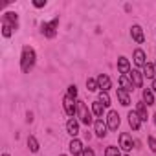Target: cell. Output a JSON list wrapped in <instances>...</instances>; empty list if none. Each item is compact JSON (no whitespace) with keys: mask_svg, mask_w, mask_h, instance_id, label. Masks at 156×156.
I'll return each mask as SVG.
<instances>
[{"mask_svg":"<svg viewBox=\"0 0 156 156\" xmlns=\"http://www.w3.org/2000/svg\"><path fill=\"white\" fill-rule=\"evenodd\" d=\"M130 37L138 42V44H141L143 41H145V35H143V30H141V26H138V24H134L132 28H130Z\"/></svg>","mask_w":156,"mask_h":156,"instance_id":"10","label":"cell"},{"mask_svg":"<svg viewBox=\"0 0 156 156\" xmlns=\"http://www.w3.org/2000/svg\"><path fill=\"white\" fill-rule=\"evenodd\" d=\"M11 33H13V28L9 24H2V35L4 37H11Z\"/></svg>","mask_w":156,"mask_h":156,"instance_id":"27","label":"cell"},{"mask_svg":"<svg viewBox=\"0 0 156 156\" xmlns=\"http://www.w3.org/2000/svg\"><path fill=\"white\" fill-rule=\"evenodd\" d=\"M62 156H64V154H62Z\"/></svg>","mask_w":156,"mask_h":156,"instance_id":"37","label":"cell"},{"mask_svg":"<svg viewBox=\"0 0 156 156\" xmlns=\"http://www.w3.org/2000/svg\"><path fill=\"white\" fill-rule=\"evenodd\" d=\"M125 156H129V154H125Z\"/></svg>","mask_w":156,"mask_h":156,"instance_id":"36","label":"cell"},{"mask_svg":"<svg viewBox=\"0 0 156 156\" xmlns=\"http://www.w3.org/2000/svg\"><path fill=\"white\" fill-rule=\"evenodd\" d=\"M136 114L140 116V119H141V121H147V118H149V114H147V105H145L143 101L136 105Z\"/></svg>","mask_w":156,"mask_h":156,"instance_id":"17","label":"cell"},{"mask_svg":"<svg viewBox=\"0 0 156 156\" xmlns=\"http://www.w3.org/2000/svg\"><path fill=\"white\" fill-rule=\"evenodd\" d=\"M68 96L73 98V99L77 98V87H75V85H70V87H68Z\"/></svg>","mask_w":156,"mask_h":156,"instance_id":"29","label":"cell"},{"mask_svg":"<svg viewBox=\"0 0 156 156\" xmlns=\"http://www.w3.org/2000/svg\"><path fill=\"white\" fill-rule=\"evenodd\" d=\"M2 24H9L13 30H17L19 28V17H17V13H6L4 17H2Z\"/></svg>","mask_w":156,"mask_h":156,"instance_id":"9","label":"cell"},{"mask_svg":"<svg viewBox=\"0 0 156 156\" xmlns=\"http://www.w3.org/2000/svg\"><path fill=\"white\" fill-rule=\"evenodd\" d=\"M152 92H154V94H156V79H154V81H152Z\"/></svg>","mask_w":156,"mask_h":156,"instance_id":"32","label":"cell"},{"mask_svg":"<svg viewBox=\"0 0 156 156\" xmlns=\"http://www.w3.org/2000/svg\"><path fill=\"white\" fill-rule=\"evenodd\" d=\"M134 147V141H132V136L130 134H127V132H123V134H119V149H123L125 152H129L130 149Z\"/></svg>","mask_w":156,"mask_h":156,"instance_id":"6","label":"cell"},{"mask_svg":"<svg viewBox=\"0 0 156 156\" xmlns=\"http://www.w3.org/2000/svg\"><path fill=\"white\" fill-rule=\"evenodd\" d=\"M77 118H79V121L85 123V125L92 123V114H90V110H88L85 101H77Z\"/></svg>","mask_w":156,"mask_h":156,"instance_id":"2","label":"cell"},{"mask_svg":"<svg viewBox=\"0 0 156 156\" xmlns=\"http://www.w3.org/2000/svg\"><path fill=\"white\" fill-rule=\"evenodd\" d=\"M68 147H70V152H72L73 156L83 154V149H85V147H83V143H81L79 140H77V138H73V140L70 141V145H68Z\"/></svg>","mask_w":156,"mask_h":156,"instance_id":"12","label":"cell"},{"mask_svg":"<svg viewBox=\"0 0 156 156\" xmlns=\"http://www.w3.org/2000/svg\"><path fill=\"white\" fill-rule=\"evenodd\" d=\"M81 156H96V152H94L92 149H88V147H85V149H83V154H81Z\"/></svg>","mask_w":156,"mask_h":156,"instance_id":"30","label":"cell"},{"mask_svg":"<svg viewBox=\"0 0 156 156\" xmlns=\"http://www.w3.org/2000/svg\"><path fill=\"white\" fill-rule=\"evenodd\" d=\"M143 103L149 107V105H152L154 103V92H151V90H143Z\"/></svg>","mask_w":156,"mask_h":156,"instance_id":"21","label":"cell"},{"mask_svg":"<svg viewBox=\"0 0 156 156\" xmlns=\"http://www.w3.org/2000/svg\"><path fill=\"white\" fill-rule=\"evenodd\" d=\"M118 99L123 107H129L130 105V98H129V92H125L123 88H118Z\"/></svg>","mask_w":156,"mask_h":156,"instance_id":"18","label":"cell"},{"mask_svg":"<svg viewBox=\"0 0 156 156\" xmlns=\"http://www.w3.org/2000/svg\"><path fill=\"white\" fill-rule=\"evenodd\" d=\"M28 147H30L31 152H37V151H39V141H37L35 136H30V138H28Z\"/></svg>","mask_w":156,"mask_h":156,"instance_id":"23","label":"cell"},{"mask_svg":"<svg viewBox=\"0 0 156 156\" xmlns=\"http://www.w3.org/2000/svg\"><path fill=\"white\" fill-rule=\"evenodd\" d=\"M66 130H68V134H70L72 138H75L77 134H79V121H77L75 118H70V119L66 121Z\"/></svg>","mask_w":156,"mask_h":156,"instance_id":"8","label":"cell"},{"mask_svg":"<svg viewBox=\"0 0 156 156\" xmlns=\"http://www.w3.org/2000/svg\"><path fill=\"white\" fill-rule=\"evenodd\" d=\"M147 141H149V149H151L152 152H156V138H154V136H149Z\"/></svg>","mask_w":156,"mask_h":156,"instance_id":"28","label":"cell"},{"mask_svg":"<svg viewBox=\"0 0 156 156\" xmlns=\"http://www.w3.org/2000/svg\"><path fill=\"white\" fill-rule=\"evenodd\" d=\"M154 70H156V64H154Z\"/></svg>","mask_w":156,"mask_h":156,"instance_id":"35","label":"cell"},{"mask_svg":"<svg viewBox=\"0 0 156 156\" xmlns=\"http://www.w3.org/2000/svg\"><path fill=\"white\" fill-rule=\"evenodd\" d=\"M107 127L110 130H118V127H119V114L116 110H110L107 114Z\"/></svg>","mask_w":156,"mask_h":156,"instance_id":"5","label":"cell"},{"mask_svg":"<svg viewBox=\"0 0 156 156\" xmlns=\"http://www.w3.org/2000/svg\"><path fill=\"white\" fill-rule=\"evenodd\" d=\"M98 101H99V103H103V107H108V105H110V98H108V94H107V92H103V90L99 92V99H98Z\"/></svg>","mask_w":156,"mask_h":156,"instance_id":"24","label":"cell"},{"mask_svg":"<svg viewBox=\"0 0 156 156\" xmlns=\"http://www.w3.org/2000/svg\"><path fill=\"white\" fill-rule=\"evenodd\" d=\"M98 85H99V88H101L103 92H107V90L112 87V81H110V77H108V75L101 73V75L98 77Z\"/></svg>","mask_w":156,"mask_h":156,"instance_id":"15","label":"cell"},{"mask_svg":"<svg viewBox=\"0 0 156 156\" xmlns=\"http://www.w3.org/2000/svg\"><path fill=\"white\" fill-rule=\"evenodd\" d=\"M154 75H156V70H154V64L147 62L143 66V77H147V79H154Z\"/></svg>","mask_w":156,"mask_h":156,"instance_id":"20","label":"cell"},{"mask_svg":"<svg viewBox=\"0 0 156 156\" xmlns=\"http://www.w3.org/2000/svg\"><path fill=\"white\" fill-rule=\"evenodd\" d=\"M107 123H103V119H96L94 121V130H96V136L98 138H105L107 136Z\"/></svg>","mask_w":156,"mask_h":156,"instance_id":"11","label":"cell"},{"mask_svg":"<svg viewBox=\"0 0 156 156\" xmlns=\"http://www.w3.org/2000/svg\"><path fill=\"white\" fill-rule=\"evenodd\" d=\"M62 105H64V112H66L70 118H73V116L77 114V101H75L73 98H70L68 94L62 98Z\"/></svg>","mask_w":156,"mask_h":156,"instance_id":"4","label":"cell"},{"mask_svg":"<svg viewBox=\"0 0 156 156\" xmlns=\"http://www.w3.org/2000/svg\"><path fill=\"white\" fill-rule=\"evenodd\" d=\"M129 77H130L134 88H141V85H143V73H141L140 70H130Z\"/></svg>","mask_w":156,"mask_h":156,"instance_id":"7","label":"cell"},{"mask_svg":"<svg viewBox=\"0 0 156 156\" xmlns=\"http://www.w3.org/2000/svg\"><path fill=\"white\" fill-rule=\"evenodd\" d=\"M134 62H136L138 66H145V64H147V62H145V51H143V50L138 48V50L134 51Z\"/></svg>","mask_w":156,"mask_h":156,"instance_id":"19","label":"cell"},{"mask_svg":"<svg viewBox=\"0 0 156 156\" xmlns=\"http://www.w3.org/2000/svg\"><path fill=\"white\" fill-rule=\"evenodd\" d=\"M154 125H156V114H154Z\"/></svg>","mask_w":156,"mask_h":156,"instance_id":"33","label":"cell"},{"mask_svg":"<svg viewBox=\"0 0 156 156\" xmlns=\"http://www.w3.org/2000/svg\"><path fill=\"white\" fill-rule=\"evenodd\" d=\"M57 28H59V19H53V20H50V22H44V24L41 26V31H42L44 37L53 39L55 33H57Z\"/></svg>","mask_w":156,"mask_h":156,"instance_id":"3","label":"cell"},{"mask_svg":"<svg viewBox=\"0 0 156 156\" xmlns=\"http://www.w3.org/2000/svg\"><path fill=\"white\" fill-rule=\"evenodd\" d=\"M33 6L35 8H44L46 6V0H33Z\"/></svg>","mask_w":156,"mask_h":156,"instance_id":"31","label":"cell"},{"mask_svg":"<svg viewBox=\"0 0 156 156\" xmlns=\"http://www.w3.org/2000/svg\"><path fill=\"white\" fill-rule=\"evenodd\" d=\"M92 112H94L98 118H101V116H103V103L94 101V103H92Z\"/></svg>","mask_w":156,"mask_h":156,"instance_id":"22","label":"cell"},{"mask_svg":"<svg viewBox=\"0 0 156 156\" xmlns=\"http://www.w3.org/2000/svg\"><path fill=\"white\" fill-rule=\"evenodd\" d=\"M2 156H9V154H2Z\"/></svg>","mask_w":156,"mask_h":156,"instance_id":"34","label":"cell"},{"mask_svg":"<svg viewBox=\"0 0 156 156\" xmlns=\"http://www.w3.org/2000/svg\"><path fill=\"white\" fill-rule=\"evenodd\" d=\"M129 125L132 127V130H140V127H141V119H140V116L136 114V110H132V112H129Z\"/></svg>","mask_w":156,"mask_h":156,"instance_id":"14","label":"cell"},{"mask_svg":"<svg viewBox=\"0 0 156 156\" xmlns=\"http://www.w3.org/2000/svg\"><path fill=\"white\" fill-rule=\"evenodd\" d=\"M87 88H88L90 92H96V90L99 88V85H98V79H87Z\"/></svg>","mask_w":156,"mask_h":156,"instance_id":"25","label":"cell"},{"mask_svg":"<svg viewBox=\"0 0 156 156\" xmlns=\"http://www.w3.org/2000/svg\"><path fill=\"white\" fill-rule=\"evenodd\" d=\"M119 87H121L125 92H130V90L134 88V85H132V81H130L129 75H119Z\"/></svg>","mask_w":156,"mask_h":156,"instance_id":"16","label":"cell"},{"mask_svg":"<svg viewBox=\"0 0 156 156\" xmlns=\"http://www.w3.org/2000/svg\"><path fill=\"white\" fill-rule=\"evenodd\" d=\"M35 59H37V53L31 46H24L22 48V55H20V70L24 73H30L35 66Z\"/></svg>","mask_w":156,"mask_h":156,"instance_id":"1","label":"cell"},{"mask_svg":"<svg viewBox=\"0 0 156 156\" xmlns=\"http://www.w3.org/2000/svg\"><path fill=\"white\" fill-rule=\"evenodd\" d=\"M105 156H121V152H119V149H118V147H107Z\"/></svg>","mask_w":156,"mask_h":156,"instance_id":"26","label":"cell"},{"mask_svg":"<svg viewBox=\"0 0 156 156\" xmlns=\"http://www.w3.org/2000/svg\"><path fill=\"white\" fill-rule=\"evenodd\" d=\"M118 70L121 72V75H129L130 73V62L127 57H119L118 59Z\"/></svg>","mask_w":156,"mask_h":156,"instance_id":"13","label":"cell"}]
</instances>
